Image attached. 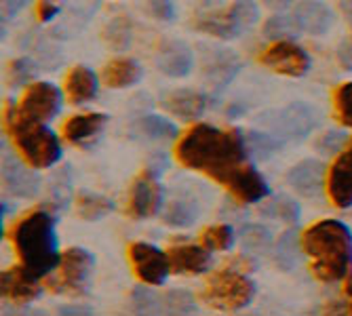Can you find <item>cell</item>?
Instances as JSON below:
<instances>
[{"instance_id":"ba28073f","label":"cell","mask_w":352,"mask_h":316,"mask_svg":"<svg viewBox=\"0 0 352 316\" xmlns=\"http://www.w3.org/2000/svg\"><path fill=\"white\" fill-rule=\"evenodd\" d=\"M260 122L266 124L268 131L280 139L302 142L304 137L310 135L316 120H314V110L308 104L296 102L272 114H266L264 118H260Z\"/></svg>"},{"instance_id":"ac0fdd59","label":"cell","mask_w":352,"mask_h":316,"mask_svg":"<svg viewBox=\"0 0 352 316\" xmlns=\"http://www.w3.org/2000/svg\"><path fill=\"white\" fill-rule=\"evenodd\" d=\"M300 34H312L323 36L333 23V13L327 5L318 3V0H302L292 11Z\"/></svg>"},{"instance_id":"2e32d148","label":"cell","mask_w":352,"mask_h":316,"mask_svg":"<svg viewBox=\"0 0 352 316\" xmlns=\"http://www.w3.org/2000/svg\"><path fill=\"white\" fill-rule=\"evenodd\" d=\"M154 63L165 76L184 78L190 74L192 66H195V55H192L188 45L179 41H165L156 51Z\"/></svg>"},{"instance_id":"f1b7e54d","label":"cell","mask_w":352,"mask_h":316,"mask_svg":"<svg viewBox=\"0 0 352 316\" xmlns=\"http://www.w3.org/2000/svg\"><path fill=\"white\" fill-rule=\"evenodd\" d=\"M245 135V144H247V152L249 156L258 158V161H268L274 154L280 152L283 148V139L276 137L274 133H262V131H247Z\"/></svg>"},{"instance_id":"83f0119b","label":"cell","mask_w":352,"mask_h":316,"mask_svg":"<svg viewBox=\"0 0 352 316\" xmlns=\"http://www.w3.org/2000/svg\"><path fill=\"white\" fill-rule=\"evenodd\" d=\"M72 201V171L61 167L49 179V207L53 211H63Z\"/></svg>"},{"instance_id":"7a4b0ae2","label":"cell","mask_w":352,"mask_h":316,"mask_svg":"<svg viewBox=\"0 0 352 316\" xmlns=\"http://www.w3.org/2000/svg\"><path fill=\"white\" fill-rule=\"evenodd\" d=\"M302 251L310 258V272L321 282L352 276V232L338 219H321L302 234Z\"/></svg>"},{"instance_id":"b9f144b4","label":"cell","mask_w":352,"mask_h":316,"mask_svg":"<svg viewBox=\"0 0 352 316\" xmlns=\"http://www.w3.org/2000/svg\"><path fill=\"white\" fill-rule=\"evenodd\" d=\"M57 13H59V7L53 3V0H38V5H36V17H38V21L47 23Z\"/></svg>"},{"instance_id":"d6a6232c","label":"cell","mask_w":352,"mask_h":316,"mask_svg":"<svg viewBox=\"0 0 352 316\" xmlns=\"http://www.w3.org/2000/svg\"><path fill=\"white\" fill-rule=\"evenodd\" d=\"M241 245L243 251H251V253L268 251L272 245V232L262 224H245L241 228Z\"/></svg>"},{"instance_id":"74e56055","label":"cell","mask_w":352,"mask_h":316,"mask_svg":"<svg viewBox=\"0 0 352 316\" xmlns=\"http://www.w3.org/2000/svg\"><path fill=\"white\" fill-rule=\"evenodd\" d=\"M131 310L138 314H158V291L148 287H135L131 291Z\"/></svg>"},{"instance_id":"4fadbf2b","label":"cell","mask_w":352,"mask_h":316,"mask_svg":"<svg viewBox=\"0 0 352 316\" xmlns=\"http://www.w3.org/2000/svg\"><path fill=\"white\" fill-rule=\"evenodd\" d=\"M23 158L13 152H3V188L15 199H34L41 192V177L32 171Z\"/></svg>"},{"instance_id":"5b68a950","label":"cell","mask_w":352,"mask_h":316,"mask_svg":"<svg viewBox=\"0 0 352 316\" xmlns=\"http://www.w3.org/2000/svg\"><path fill=\"white\" fill-rule=\"evenodd\" d=\"M253 295H255L253 280L243 270L232 268L228 264L226 268L215 270L203 289V300L209 306L217 310H228V312L249 306Z\"/></svg>"},{"instance_id":"603a6c76","label":"cell","mask_w":352,"mask_h":316,"mask_svg":"<svg viewBox=\"0 0 352 316\" xmlns=\"http://www.w3.org/2000/svg\"><path fill=\"white\" fill-rule=\"evenodd\" d=\"M63 87H66V95H68L70 104H74V106L87 104L98 95V76H95V72L89 70L87 66H74L66 74Z\"/></svg>"},{"instance_id":"4dcf8cb0","label":"cell","mask_w":352,"mask_h":316,"mask_svg":"<svg viewBox=\"0 0 352 316\" xmlns=\"http://www.w3.org/2000/svg\"><path fill=\"white\" fill-rule=\"evenodd\" d=\"M135 126L144 137L154 139V142H169V139L177 137V126L173 122H169L167 118L156 116V114L142 116L135 122Z\"/></svg>"},{"instance_id":"60d3db41","label":"cell","mask_w":352,"mask_h":316,"mask_svg":"<svg viewBox=\"0 0 352 316\" xmlns=\"http://www.w3.org/2000/svg\"><path fill=\"white\" fill-rule=\"evenodd\" d=\"M146 9L154 19L161 21L173 19V0H146Z\"/></svg>"},{"instance_id":"7bdbcfd3","label":"cell","mask_w":352,"mask_h":316,"mask_svg":"<svg viewBox=\"0 0 352 316\" xmlns=\"http://www.w3.org/2000/svg\"><path fill=\"white\" fill-rule=\"evenodd\" d=\"M338 61H340V66L344 70L352 72V38L340 45V49H338Z\"/></svg>"},{"instance_id":"7c38bea8","label":"cell","mask_w":352,"mask_h":316,"mask_svg":"<svg viewBox=\"0 0 352 316\" xmlns=\"http://www.w3.org/2000/svg\"><path fill=\"white\" fill-rule=\"evenodd\" d=\"M260 63L266 66L272 72H278L283 76H292V78H300L310 70V57L308 53L298 47L296 43L289 41H276L272 43L262 55H260Z\"/></svg>"},{"instance_id":"30bf717a","label":"cell","mask_w":352,"mask_h":316,"mask_svg":"<svg viewBox=\"0 0 352 316\" xmlns=\"http://www.w3.org/2000/svg\"><path fill=\"white\" fill-rule=\"evenodd\" d=\"M126 256H129L135 276L144 284L158 287V284L165 282L167 274L171 272L169 256L150 242H131L129 249H126Z\"/></svg>"},{"instance_id":"8992f818","label":"cell","mask_w":352,"mask_h":316,"mask_svg":"<svg viewBox=\"0 0 352 316\" xmlns=\"http://www.w3.org/2000/svg\"><path fill=\"white\" fill-rule=\"evenodd\" d=\"M260 17V9L253 0H236L226 11H217L203 15L195 21V27L203 34L221 38V41H232L241 36L245 30H249Z\"/></svg>"},{"instance_id":"ab89813d","label":"cell","mask_w":352,"mask_h":316,"mask_svg":"<svg viewBox=\"0 0 352 316\" xmlns=\"http://www.w3.org/2000/svg\"><path fill=\"white\" fill-rule=\"evenodd\" d=\"M348 144V135L342 131H327L316 139V150L321 154H338Z\"/></svg>"},{"instance_id":"7dc6e473","label":"cell","mask_w":352,"mask_h":316,"mask_svg":"<svg viewBox=\"0 0 352 316\" xmlns=\"http://www.w3.org/2000/svg\"><path fill=\"white\" fill-rule=\"evenodd\" d=\"M340 9L350 25V32H352V0H340Z\"/></svg>"},{"instance_id":"7402d4cb","label":"cell","mask_w":352,"mask_h":316,"mask_svg":"<svg viewBox=\"0 0 352 316\" xmlns=\"http://www.w3.org/2000/svg\"><path fill=\"white\" fill-rule=\"evenodd\" d=\"M323 175H325V167L312 161V158H306V161L294 165L287 173V183H289L300 196H316L323 188Z\"/></svg>"},{"instance_id":"3957f363","label":"cell","mask_w":352,"mask_h":316,"mask_svg":"<svg viewBox=\"0 0 352 316\" xmlns=\"http://www.w3.org/2000/svg\"><path fill=\"white\" fill-rule=\"evenodd\" d=\"M9 238L17 251L21 266L32 274L47 276L59 266V251L55 236V215L51 207H38L28 211L9 230Z\"/></svg>"},{"instance_id":"ee69618b","label":"cell","mask_w":352,"mask_h":316,"mask_svg":"<svg viewBox=\"0 0 352 316\" xmlns=\"http://www.w3.org/2000/svg\"><path fill=\"white\" fill-rule=\"evenodd\" d=\"M30 0H3V9H5V17H13L15 13H19Z\"/></svg>"},{"instance_id":"8d00e7d4","label":"cell","mask_w":352,"mask_h":316,"mask_svg":"<svg viewBox=\"0 0 352 316\" xmlns=\"http://www.w3.org/2000/svg\"><path fill=\"white\" fill-rule=\"evenodd\" d=\"M333 110H336V118L352 129V82H342L336 91H333Z\"/></svg>"},{"instance_id":"d590c367","label":"cell","mask_w":352,"mask_h":316,"mask_svg":"<svg viewBox=\"0 0 352 316\" xmlns=\"http://www.w3.org/2000/svg\"><path fill=\"white\" fill-rule=\"evenodd\" d=\"M300 34L298 23L294 19V15H272L266 23H264V36L272 38V41H285L287 36Z\"/></svg>"},{"instance_id":"bcb514c9","label":"cell","mask_w":352,"mask_h":316,"mask_svg":"<svg viewBox=\"0 0 352 316\" xmlns=\"http://www.w3.org/2000/svg\"><path fill=\"white\" fill-rule=\"evenodd\" d=\"M342 291H344V297L348 300V302H346L348 314H352V276H348V278L344 280V287H342Z\"/></svg>"},{"instance_id":"f546056e","label":"cell","mask_w":352,"mask_h":316,"mask_svg":"<svg viewBox=\"0 0 352 316\" xmlns=\"http://www.w3.org/2000/svg\"><path fill=\"white\" fill-rule=\"evenodd\" d=\"M197 302L184 289H169L158 293V314H195Z\"/></svg>"},{"instance_id":"8fae6325","label":"cell","mask_w":352,"mask_h":316,"mask_svg":"<svg viewBox=\"0 0 352 316\" xmlns=\"http://www.w3.org/2000/svg\"><path fill=\"white\" fill-rule=\"evenodd\" d=\"M163 205V190L158 185L156 171L144 169L129 188V199H126V215L133 219H148L161 211Z\"/></svg>"},{"instance_id":"9a60e30c","label":"cell","mask_w":352,"mask_h":316,"mask_svg":"<svg viewBox=\"0 0 352 316\" xmlns=\"http://www.w3.org/2000/svg\"><path fill=\"white\" fill-rule=\"evenodd\" d=\"M325 185H327L329 201L338 209L352 207V156H350L348 148L336 156V161L331 163V167L327 171Z\"/></svg>"},{"instance_id":"5bb4252c","label":"cell","mask_w":352,"mask_h":316,"mask_svg":"<svg viewBox=\"0 0 352 316\" xmlns=\"http://www.w3.org/2000/svg\"><path fill=\"white\" fill-rule=\"evenodd\" d=\"M0 291L3 297L13 304H30L41 295L38 276L32 274L25 266H13L0 276Z\"/></svg>"},{"instance_id":"1f68e13d","label":"cell","mask_w":352,"mask_h":316,"mask_svg":"<svg viewBox=\"0 0 352 316\" xmlns=\"http://www.w3.org/2000/svg\"><path fill=\"white\" fill-rule=\"evenodd\" d=\"M131 38H133V25H131V19H126V17H114L104 30V41L114 51L126 49L131 45Z\"/></svg>"},{"instance_id":"d6986e66","label":"cell","mask_w":352,"mask_h":316,"mask_svg":"<svg viewBox=\"0 0 352 316\" xmlns=\"http://www.w3.org/2000/svg\"><path fill=\"white\" fill-rule=\"evenodd\" d=\"M108 122L106 114L100 112H87V114H74L61 126V135L66 142L74 146H87L93 139H98L104 126Z\"/></svg>"},{"instance_id":"52a82bcc","label":"cell","mask_w":352,"mask_h":316,"mask_svg":"<svg viewBox=\"0 0 352 316\" xmlns=\"http://www.w3.org/2000/svg\"><path fill=\"white\" fill-rule=\"evenodd\" d=\"M95 260L89 251L80 247H72L61 253L59 260V272L55 278L47 280V287L53 293L70 295V297H80L87 293L89 278L93 274Z\"/></svg>"},{"instance_id":"f907efd6","label":"cell","mask_w":352,"mask_h":316,"mask_svg":"<svg viewBox=\"0 0 352 316\" xmlns=\"http://www.w3.org/2000/svg\"><path fill=\"white\" fill-rule=\"evenodd\" d=\"M348 152H350V156H352V139L348 142Z\"/></svg>"},{"instance_id":"f6af8a7d","label":"cell","mask_w":352,"mask_h":316,"mask_svg":"<svg viewBox=\"0 0 352 316\" xmlns=\"http://www.w3.org/2000/svg\"><path fill=\"white\" fill-rule=\"evenodd\" d=\"M93 308H87V306H59L57 308V314H91Z\"/></svg>"},{"instance_id":"c3c4849f","label":"cell","mask_w":352,"mask_h":316,"mask_svg":"<svg viewBox=\"0 0 352 316\" xmlns=\"http://www.w3.org/2000/svg\"><path fill=\"white\" fill-rule=\"evenodd\" d=\"M262 3H264L268 9H274V11H278V9H285L287 5H292L294 0H262Z\"/></svg>"},{"instance_id":"277c9868","label":"cell","mask_w":352,"mask_h":316,"mask_svg":"<svg viewBox=\"0 0 352 316\" xmlns=\"http://www.w3.org/2000/svg\"><path fill=\"white\" fill-rule=\"evenodd\" d=\"M5 131L9 133L17 154L30 167L47 169L61 158V144L57 135L43 122L19 118L11 102L5 104Z\"/></svg>"},{"instance_id":"ffe728a7","label":"cell","mask_w":352,"mask_h":316,"mask_svg":"<svg viewBox=\"0 0 352 316\" xmlns=\"http://www.w3.org/2000/svg\"><path fill=\"white\" fill-rule=\"evenodd\" d=\"M161 106L182 120H197L207 108V95L195 89H175L163 95Z\"/></svg>"},{"instance_id":"484cf974","label":"cell","mask_w":352,"mask_h":316,"mask_svg":"<svg viewBox=\"0 0 352 316\" xmlns=\"http://www.w3.org/2000/svg\"><path fill=\"white\" fill-rule=\"evenodd\" d=\"M300 245L302 242H298V234L294 230L283 232L274 242V251H272L274 266L283 272H292L300 264Z\"/></svg>"},{"instance_id":"6da1fadb","label":"cell","mask_w":352,"mask_h":316,"mask_svg":"<svg viewBox=\"0 0 352 316\" xmlns=\"http://www.w3.org/2000/svg\"><path fill=\"white\" fill-rule=\"evenodd\" d=\"M177 163L199 171L226 188L241 205L264 201L270 194L266 179L249 163L245 135L236 129H219L213 124H195L175 146Z\"/></svg>"},{"instance_id":"e0dca14e","label":"cell","mask_w":352,"mask_h":316,"mask_svg":"<svg viewBox=\"0 0 352 316\" xmlns=\"http://www.w3.org/2000/svg\"><path fill=\"white\" fill-rule=\"evenodd\" d=\"M169 266L175 274H203L211 266L209 249L203 245H173L167 249Z\"/></svg>"},{"instance_id":"44dd1931","label":"cell","mask_w":352,"mask_h":316,"mask_svg":"<svg viewBox=\"0 0 352 316\" xmlns=\"http://www.w3.org/2000/svg\"><path fill=\"white\" fill-rule=\"evenodd\" d=\"M239 70H241V59L236 53H232L228 49H215V51L207 53V57H205V66H203L205 78L217 91L226 87L236 76Z\"/></svg>"},{"instance_id":"d4e9b609","label":"cell","mask_w":352,"mask_h":316,"mask_svg":"<svg viewBox=\"0 0 352 316\" xmlns=\"http://www.w3.org/2000/svg\"><path fill=\"white\" fill-rule=\"evenodd\" d=\"M197 219H199V205L190 196L173 199L163 213V221L171 228H190L197 224Z\"/></svg>"},{"instance_id":"f35d334b","label":"cell","mask_w":352,"mask_h":316,"mask_svg":"<svg viewBox=\"0 0 352 316\" xmlns=\"http://www.w3.org/2000/svg\"><path fill=\"white\" fill-rule=\"evenodd\" d=\"M32 76H34V63L25 57L13 59L7 68V78L11 82V87H19L23 82H28Z\"/></svg>"},{"instance_id":"681fc988","label":"cell","mask_w":352,"mask_h":316,"mask_svg":"<svg viewBox=\"0 0 352 316\" xmlns=\"http://www.w3.org/2000/svg\"><path fill=\"white\" fill-rule=\"evenodd\" d=\"M199 3H201L203 7H213V5L219 3V0H199Z\"/></svg>"},{"instance_id":"836d02e7","label":"cell","mask_w":352,"mask_h":316,"mask_svg":"<svg viewBox=\"0 0 352 316\" xmlns=\"http://www.w3.org/2000/svg\"><path fill=\"white\" fill-rule=\"evenodd\" d=\"M262 213L274 219H280L285 224H298L300 221V205L289 196H274L262 207Z\"/></svg>"},{"instance_id":"e575fe53","label":"cell","mask_w":352,"mask_h":316,"mask_svg":"<svg viewBox=\"0 0 352 316\" xmlns=\"http://www.w3.org/2000/svg\"><path fill=\"white\" fill-rule=\"evenodd\" d=\"M201 242H203L209 251H228V249L234 245V232H232V228L226 226V224L209 226V228L203 230Z\"/></svg>"},{"instance_id":"9c48e42d","label":"cell","mask_w":352,"mask_h":316,"mask_svg":"<svg viewBox=\"0 0 352 316\" xmlns=\"http://www.w3.org/2000/svg\"><path fill=\"white\" fill-rule=\"evenodd\" d=\"M61 108V91L51 82H32L25 87L19 104L15 106V114L25 120L47 122Z\"/></svg>"},{"instance_id":"cb8c5ba5","label":"cell","mask_w":352,"mask_h":316,"mask_svg":"<svg viewBox=\"0 0 352 316\" xmlns=\"http://www.w3.org/2000/svg\"><path fill=\"white\" fill-rule=\"evenodd\" d=\"M142 76V68L140 63L131 57H116L112 61H108L104 66L102 78L104 84L110 89H126L133 87Z\"/></svg>"},{"instance_id":"4316f807","label":"cell","mask_w":352,"mask_h":316,"mask_svg":"<svg viewBox=\"0 0 352 316\" xmlns=\"http://www.w3.org/2000/svg\"><path fill=\"white\" fill-rule=\"evenodd\" d=\"M74 205H76V215L85 221L102 219L114 209V203L108 196L98 194V192H87V190H80L76 194Z\"/></svg>"}]
</instances>
